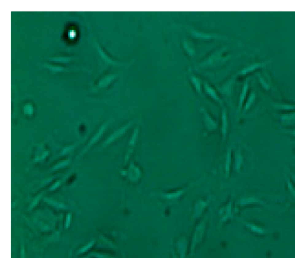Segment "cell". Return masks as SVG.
Segmentation results:
<instances>
[{
    "label": "cell",
    "instance_id": "obj_20",
    "mask_svg": "<svg viewBox=\"0 0 295 258\" xmlns=\"http://www.w3.org/2000/svg\"><path fill=\"white\" fill-rule=\"evenodd\" d=\"M61 181H60H60H58V182H56V183H54V184H52V187H51L50 188V190L52 191V190H56V189L57 188H58L59 187H60V186L61 185Z\"/></svg>",
    "mask_w": 295,
    "mask_h": 258
},
{
    "label": "cell",
    "instance_id": "obj_4",
    "mask_svg": "<svg viewBox=\"0 0 295 258\" xmlns=\"http://www.w3.org/2000/svg\"><path fill=\"white\" fill-rule=\"evenodd\" d=\"M203 88L205 90L206 94L209 98H211V99H213L216 102H218L219 104L222 103V101L219 94L215 90V89L213 87H212L211 85L209 84L208 83H204L203 84Z\"/></svg>",
    "mask_w": 295,
    "mask_h": 258
},
{
    "label": "cell",
    "instance_id": "obj_6",
    "mask_svg": "<svg viewBox=\"0 0 295 258\" xmlns=\"http://www.w3.org/2000/svg\"><path fill=\"white\" fill-rule=\"evenodd\" d=\"M190 80L192 83L193 88L196 90L198 94H202V82L201 79L198 77L197 75H194L193 74H190L189 75Z\"/></svg>",
    "mask_w": 295,
    "mask_h": 258
},
{
    "label": "cell",
    "instance_id": "obj_8",
    "mask_svg": "<svg viewBox=\"0 0 295 258\" xmlns=\"http://www.w3.org/2000/svg\"><path fill=\"white\" fill-rule=\"evenodd\" d=\"M202 112L204 113V120L205 122V125L206 127L209 129H214L217 127V123L215 121V120L211 117L210 115L207 113L206 110H202Z\"/></svg>",
    "mask_w": 295,
    "mask_h": 258
},
{
    "label": "cell",
    "instance_id": "obj_9",
    "mask_svg": "<svg viewBox=\"0 0 295 258\" xmlns=\"http://www.w3.org/2000/svg\"><path fill=\"white\" fill-rule=\"evenodd\" d=\"M248 80H246L244 83L243 86V88H242V92L240 93V98H239V108H240L243 104L244 103V99L246 98V96H247V92H248Z\"/></svg>",
    "mask_w": 295,
    "mask_h": 258
},
{
    "label": "cell",
    "instance_id": "obj_10",
    "mask_svg": "<svg viewBox=\"0 0 295 258\" xmlns=\"http://www.w3.org/2000/svg\"><path fill=\"white\" fill-rule=\"evenodd\" d=\"M262 65V64L261 63H256L254 64H252L250 66H247L246 67L240 71L238 73V75H247L248 73L251 72L252 71L255 70L256 69L259 68V67Z\"/></svg>",
    "mask_w": 295,
    "mask_h": 258
},
{
    "label": "cell",
    "instance_id": "obj_23",
    "mask_svg": "<svg viewBox=\"0 0 295 258\" xmlns=\"http://www.w3.org/2000/svg\"><path fill=\"white\" fill-rule=\"evenodd\" d=\"M293 134H295V132H293Z\"/></svg>",
    "mask_w": 295,
    "mask_h": 258
},
{
    "label": "cell",
    "instance_id": "obj_16",
    "mask_svg": "<svg viewBox=\"0 0 295 258\" xmlns=\"http://www.w3.org/2000/svg\"><path fill=\"white\" fill-rule=\"evenodd\" d=\"M282 119L284 121H285V122L295 121V113L292 114H290V115H284V116H282Z\"/></svg>",
    "mask_w": 295,
    "mask_h": 258
},
{
    "label": "cell",
    "instance_id": "obj_14",
    "mask_svg": "<svg viewBox=\"0 0 295 258\" xmlns=\"http://www.w3.org/2000/svg\"><path fill=\"white\" fill-rule=\"evenodd\" d=\"M255 99V94L254 92H252L251 94H250L248 100H247L246 103L245 104V106H244V110L245 111H246L247 110H248V108H250V107L253 104Z\"/></svg>",
    "mask_w": 295,
    "mask_h": 258
},
{
    "label": "cell",
    "instance_id": "obj_1",
    "mask_svg": "<svg viewBox=\"0 0 295 258\" xmlns=\"http://www.w3.org/2000/svg\"><path fill=\"white\" fill-rule=\"evenodd\" d=\"M227 48L221 47L212 52L198 64V67L202 69L215 68L224 65L230 60L231 55L227 54Z\"/></svg>",
    "mask_w": 295,
    "mask_h": 258
},
{
    "label": "cell",
    "instance_id": "obj_7",
    "mask_svg": "<svg viewBox=\"0 0 295 258\" xmlns=\"http://www.w3.org/2000/svg\"><path fill=\"white\" fill-rule=\"evenodd\" d=\"M182 46L183 50L188 56L191 57L194 56V55L196 54V49L190 40L186 39H183L182 40Z\"/></svg>",
    "mask_w": 295,
    "mask_h": 258
},
{
    "label": "cell",
    "instance_id": "obj_21",
    "mask_svg": "<svg viewBox=\"0 0 295 258\" xmlns=\"http://www.w3.org/2000/svg\"><path fill=\"white\" fill-rule=\"evenodd\" d=\"M278 107H280V108H284V109H293V108H295V106H292V105H285V104H283V105H280L279 106H277Z\"/></svg>",
    "mask_w": 295,
    "mask_h": 258
},
{
    "label": "cell",
    "instance_id": "obj_12",
    "mask_svg": "<svg viewBox=\"0 0 295 258\" xmlns=\"http://www.w3.org/2000/svg\"><path fill=\"white\" fill-rule=\"evenodd\" d=\"M221 119H222V132L223 133V134H225L228 128V119H227L225 110L224 111L223 110V111Z\"/></svg>",
    "mask_w": 295,
    "mask_h": 258
},
{
    "label": "cell",
    "instance_id": "obj_17",
    "mask_svg": "<svg viewBox=\"0 0 295 258\" xmlns=\"http://www.w3.org/2000/svg\"><path fill=\"white\" fill-rule=\"evenodd\" d=\"M71 221H72V214L70 213H68L66 218L65 228L66 229L69 228Z\"/></svg>",
    "mask_w": 295,
    "mask_h": 258
},
{
    "label": "cell",
    "instance_id": "obj_13",
    "mask_svg": "<svg viewBox=\"0 0 295 258\" xmlns=\"http://www.w3.org/2000/svg\"><path fill=\"white\" fill-rule=\"evenodd\" d=\"M94 244H95V240H91V241H89L88 244H86L85 246L83 247L82 248H81L78 251L77 253H79V254L84 253L85 252H87V251H88L89 249L91 248V247H92L94 246Z\"/></svg>",
    "mask_w": 295,
    "mask_h": 258
},
{
    "label": "cell",
    "instance_id": "obj_2",
    "mask_svg": "<svg viewBox=\"0 0 295 258\" xmlns=\"http://www.w3.org/2000/svg\"><path fill=\"white\" fill-rule=\"evenodd\" d=\"M189 33L192 38L201 41H211L224 38L223 36L217 33H206L192 28H189Z\"/></svg>",
    "mask_w": 295,
    "mask_h": 258
},
{
    "label": "cell",
    "instance_id": "obj_18",
    "mask_svg": "<svg viewBox=\"0 0 295 258\" xmlns=\"http://www.w3.org/2000/svg\"><path fill=\"white\" fill-rule=\"evenodd\" d=\"M41 195H38L37 197L35 198V199L33 201V202H32V203L31 204V205H30V206H29V210H31V209H33L34 207L35 206H36V205L38 204V202H39V200H40V198H41Z\"/></svg>",
    "mask_w": 295,
    "mask_h": 258
},
{
    "label": "cell",
    "instance_id": "obj_19",
    "mask_svg": "<svg viewBox=\"0 0 295 258\" xmlns=\"http://www.w3.org/2000/svg\"><path fill=\"white\" fill-rule=\"evenodd\" d=\"M259 79L260 82H261V84H262L263 87L265 88H266V89H269V84H268L267 83H266V82L265 81V80H264L262 77H259Z\"/></svg>",
    "mask_w": 295,
    "mask_h": 258
},
{
    "label": "cell",
    "instance_id": "obj_22",
    "mask_svg": "<svg viewBox=\"0 0 295 258\" xmlns=\"http://www.w3.org/2000/svg\"><path fill=\"white\" fill-rule=\"evenodd\" d=\"M25 252H24V247H21V251H20V258H25Z\"/></svg>",
    "mask_w": 295,
    "mask_h": 258
},
{
    "label": "cell",
    "instance_id": "obj_3",
    "mask_svg": "<svg viewBox=\"0 0 295 258\" xmlns=\"http://www.w3.org/2000/svg\"><path fill=\"white\" fill-rule=\"evenodd\" d=\"M106 127H107V124H104L102 126H101V127L99 129L98 132H97L93 137L90 140L88 144L87 145V146L85 147L84 149L82 151L81 155H83L86 152H87L97 141H98L99 140L100 138V137L103 135V133L104 132V130L106 129Z\"/></svg>",
    "mask_w": 295,
    "mask_h": 258
},
{
    "label": "cell",
    "instance_id": "obj_15",
    "mask_svg": "<svg viewBox=\"0 0 295 258\" xmlns=\"http://www.w3.org/2000/svg\"><path fill=\"white\" fill-rule=\"evenodd\" d=\"M70 163V161L69 160H65V161H61L60 163H58L56 165H55L53 168H52V170L53 171H55V170H57V169H61L62 168L65 167L66 165L69 164Z\"/></svg>",
    "mask_w": 295,
    "mask_h": 258
},
{
    "label": "cell",
    "instance_id": "obj_11",
    "mask_svg": "<svg viewBox=\"0 0 295 258\" xmlns=\"http://www.w3.org/2000/svg\"><path fill=\"white\" fill-rule=\"evenodd\" d=\"M232 83H233V80L230 79L227 83H225L223 86H221L219 90H220V91L223 94H230L232 87Z\"/></svg>",
    "mask_w": 295,
    "mask_h": 258
},
{
    "label": "cell",
    "instance_id": "obj_5",
    "mask_svg": "<svg viewBox=\"0 0 295 258\" xmlns=\"http://www.w3.org/2000/svg\"><path fill=\"white\" fill-rule=\"evenodd\" d=\"M131 124V123L127 124L126 125L122 127L121 129H118L116 132H115L114 133H113L111 135H110V136L108 137L107 139L104 142L103 145V146L108 145V144H111V142H113L115 140H116L118 138H119L121 136H122V134L123 133H125V132L126 131L127 129L130 126Z\"/></svg>",
    "mask_w": 295,
    "mask_h": 258
}]
</instances>
